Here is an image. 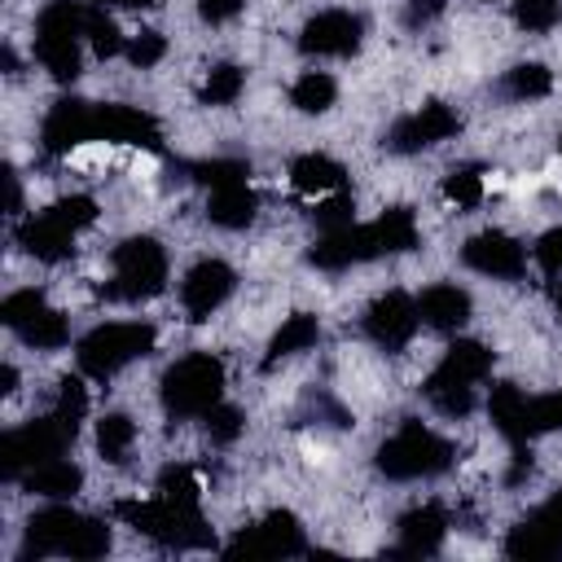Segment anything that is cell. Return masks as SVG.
<instances>
[{
  "instance_id": "e0dca14e",
  "label": "cell",
  "mask_w": 562,
  "mask_h": 562,
  "mask_svg": "<svg viewBox=\"0 0 562 562\" xmlns=\"http://www.w3.org/2000/svg\"><path fill=\"white\" fill-rule=\"evenodd\" d=\"M382 246H378V233L373 224H351V228H338V233H325L316 246H312V263L316 268H351V263H364V259H378Z\"/></svg>"
},
{
  "instance_id": "8fae6325",
  "label": "cell",
  "mask_w": 562,
  "mask_h": 562,
  "mask_svg": "<svg viewBox=\"0 0 562 562\" xmlns=\"http://www.w3.org/2000/svg\"><path fill=\"white\" fill-rule=\"evenodd\" d=\"M83 514H75V509H61V505H53V509H40L31 522H26V540H22V558H48V553H61V558H70L75 553V540H79V531H83Z\"/></svg>"
},
{
  "instance_id": "816d5d0a",
  "label": "cell",
  "mask_w": 562,
  "mask_h": 562,
  "mask_svg": "<svg viewBox=\"0 0 562 562\" xmlns=\"http://www.w3.org/2000/svg\"><path fill=\"white\" fill-rule=\"evenodd\" d=\"M13 382H18V369H13V364H0V395H9Z\"/></svg>"
},
{
  "instance_id": "ab89813d",
  "label": "cell",
  "mask_w": 562,
  "mask_h": 562,
  "mask_svg": "<svg viewBox=\"0 0 562 562\" xmlns=\"http://www.w3.org/2000/svg\"><path fill=\"white\" fill-rule=\"evenodd\" d=\"M48 211H53L57 220H66L75 233H79V228H88V224L97 220V202H92V198H83V193H75V198H61V202H53Z\"/></svg>"
},
{
  "instance_id": "277c9868",
  "label": "cell",
  "mask_w": 562,
  "mask_h": 562,
  "mask_svg": "<svg viewBox=\"0 0 562 562\" xmlns=\"http://www.w3.org/2000/svg\"><path fill=\"white\" fill-rule=\"evenodd\" d=\"M452 465V443L426 430L422 422H404L382 448H378V470L386 479H430Z\"/></svg>"
},
{
  "instance_id": "836d02e7",
  "label": "cell",
  "mask_w": 562,
  "mask_h": 562,
  "mask_svg": "<svg viewBox=\"0 0 562 562\" xmlns=\"http://www.w3.org/2000/svg\"><path fill=\"white\" fill-rule=\"evenodd\" d=\"M241 83H246V75L233 61H220V66H211V75L202 83V101L206 105H228V101L241 97Z\"/></svg>"
},
{
  "instance_id": "d590c367",
  "label": "cell",
  "mask_w": 562,
  "mask_h": 562,
  "mask_svg": "<svg viewBox=\"0 0 562 562\" xmlns=\"http://www.w3.org/2000/svg\"><path fill=\"white\" fill-rule=\"evenodd\" d=\"M443 198H448L452 206H461V211L479 206V202H483V176H479L474 167H461V171H452V176L443 180Z\"/></svg>"
},
{
  "instance_id": "f35d334b",
  "label": "cell",
  "mask_w": 562,
  "mask_h": 562,
  "mask_svg": "<svg viewBox=\"0 0 562 562\" xmlns=\"http://www.w3.org/2000/svg\"><path fill=\"white\" fill-rule=\"evenodd\" d=\"M158 492H162L167 501H180V505H198V479H193V470H184V465H171V470H162V479H158Z\"/></svg>"
},
{
  "instance_id": "5bb4252c",
  "label": "cell",
  "mask_w": 562,
  "mask_h": 562,
  "mask_svg": "<svg viewBox=\"0 0 562 562\" xmlns=\"http://www.w3.org/2000/svg\"><path fill=\"white\" fill-rule=\"evenodd\" d=\"M417 316H422V312H417V303H413L404 290H386L382 299L369 303V312H364V329H369V338H373L378 347L400 351V347L413 338Z\"/></svg>"
},
{
  "instance_id": "f546056e",
  "label": "cell",
  "mask_w": 562,
  "mask_h": 562,
  "mask_svg": "<svg viewBox=\"0 0 562 562\" xmlns=\"http://www.w3.org/2000/svg\"><path fill=\"white\" fill-rule=\"evenodd\" d=\"M334 97H338V88H334V79H329L325 70H307V75H299L294 88H290V101H294V110H303V114H325V110L334 105Z\"/></svg>"
},
{
  "instance_id": "f907efd6",
  "label": "cell",
  "mask_w": 562,
  "mask_h": 562,
  "mask_svg": "<svg viewBox=\"0 0 562 562\" xmlns=\"http://www.w3.org/2000/svg\"><path fill=\"white\" fill-rule=\"evenodd\" d=\"M4 184H9V211H18V206H22V189H18V176H13V171H4Z\"/></svg>"
},
{
  "instance_id": "4316f807",
  "label": "cell",
  "mask_w": 562,
  "mask_h": 562,
  "mask_svg": "<svg viewBox=\"0 0 562 562\" xmlns=\"http://www.w3.org/2000/svg\"><path fill=\"white\" fill-rule=\"evenodd\" d=\"M316 338H321V325H316V316H307V312H294L277 334H272V342H268V356H263V369H272L277 360H285V356H299V351H307V347H316Z\"/></svg>"
},
{
  "instance_id": "f6af8a7d",
  "label": "cell",
  "mask_w": 562,
  "mask_h": 562,
  "mask_svg": "<svg viewBox=\"0 0 562 562\" xmlns=\"http://www.w3.org/2000/svg\"><path fill=\"white\" fill-rule=\"evenodd\" d=\"M536 263L544 277H558L562 272V228H549L540 241H536Z\"/></svg>"
},
{
  "instance_id": "484cf974",
  "label": "cell",
  "mask_w": 562,
  "mask_h": 562,
  "mask_svg": "<svg viewBox=\"0 0 562 562\" xmlns=\"http://www.w3.org/2000/svg\"><path fill=\"white\" fill-rule=\"evenodd\" d=\"M79 483H83V470H79V465H70V461H61V457L40 461L35 470H26V474H22V487H26V492H35V496H48V501H66V496H75V492H79Z\"/></svg>"
},
{
  "instance_id": "bcb514c9",
  "label": "cell",
  "mask_w": 562,
  "mask_h": 562,
  "mask_svg": "<svg viewBox=\"0 0 562 562\" xmlns=\"http://www.w3.org/2000/svg\"><path fill=\"white\" fill-rule=\"evenodd\" d=\"M531 422H536V435L540 430H562V391L531 400Z\"/></svg>"
},
{
  "instance_id": "74e56055",
  "label": "cell",
  "mask_w": 562,
  "mask_h": 562,
  "mask_svg": "<svg viewBox=\"0 0 562 562\" xmlns=\"http://www.w3.org/2000/svg\"><path fill=\"white\" fill-rule=\"evenodd\" d=\"M312 215H316V224H321L325 233H338V228H351V224H356V202H351L347 193H338V198H325Z\"/></svg>"
},
{
  "instance_id": "7c38bea8",
  "label": "cell",
  "mask_w": 562,
  "mask_h": 562,
  "mask_svg": "<svg viewBox=\"0 0 562 562\" xmlns=\"http://www.w3.org/2000/svg\"><path fill=\"white\" fill-rule=\"evenodd\" d=\"M360 18L347 13V9H325L316 18H307L303 35H299V48L312 53V57H347L360 48Z\"/></svg>"
},
{
  "instance_id": "44dd1931",
  "label": "cell",
  "mask_w": 562,
  "mask_h": 562,
  "mask_svg": "<svg viewBox=\"0 0 562 562\" xmlns=\"http://www.w3.org/2000/svg\"><path fill=\"white\" fill-rule=\"evenodd\" d=\"M487 369H492V351L483 342H474V338H457L443 351L439 369L426 382H461V386H474L479 378H487Z\"/></svg>"
},
{
  "instance_id": "30bf717a",
  "label": "cell",
  "mask_w": 562,
  "mask_h": 562,
  "mask_svg": "<svg viewBox=\"0 0 562 562\" xmlns=\"http://www.w3.org/2000/svg\"><path fill=\"white\" fill-rule=\"evenodd\" d=\"M457 132H461V119H457L448 105L430 101V105H422L417 114L400 119V123L386 132V149H395V154H417V149H430V145L448 140V136H457Z\"/></svg>"
},
{
  "instance_id": "7bdbcfd3",
  "label": "cell",
  "mask_w": 562,
  "mask_h": 562,
  "mask_svg": "<svg viewBox=\"0 0 562 562\" xmlns=\"http://www.w3.org/2000/svg\"><path fill=\"white\" fill-rule=\"evenodd\" d=\"M206 430H211L215 443H233V439L241 435V413H237L233 404H215V408L206 413Z\"/></svg>"
},
{
  "instance_id": "7dc6e473",
  "label": "cell",
  "mask_w": 562,
  "mask_h": 562,
  "mask_svg": "<svg viewBox=\"0 0 562 562\" xmlns=\"http://www.w3.org/2000/svg\"><path fill=\"white\" fill-rule=\"evenodd\" d=\"M443 4H448V0H408V4H404V22H408V26H426L430 18L443 13Z\"/></svg>"
},
{
  "instance_id": "7a4b0ae2",
  "label": "cell",
  "mask_w": 562,
  "mask_h": 562,
  "mask_svg": "<svg viewBox=\"0 0 562 562\" xmlns=\"http://www.w3.org/2000/svg\"><path fill=\"white\" fill-rule=\"evenodd\" d=\"M154 325L145 321H114V325H97L92 334L79 338L75 356H79V369L97 382L114 378L123 364H132L136 356H149L154 351Z\"/></svg>"
},
{
  "instance_id": "60d3db41",
  "label": "cell",
  "mask_w": 562,
  "mask_h": 562,
  "mask_svg": "<svg viewBox=\"0 0 562 562\" xmlns=\"http://www.w3.org/2000/svg\"><path fill=\"white\" fill-rule=\"evenodd\" d=\"M57 413H61L70 426H79V422H83V413H88V391H83V382H79V378H61Z\"/></svg>"
},
{
  "instance_id": "9a60e30c",
  "label": "cell",
  "mask_w": 562,
  "mask_h": 562,
  "mask_svg": "<svg viewBox=\"0 0 562 562\" xmlns=\"http://www.w3.org/2000/svg\"><path fill=\"white\" fill-rule=\"evenodd\" d=\"M233 268L224 263V259H202V263H193L189 268V277H184V285H180V303H184V312H189V321H206L228 294H233Z\"/></svg>"
},
{
  "instance_id": "681fc988",
  "label": "cell",
  "mask_w": 562,
  "mask_h": 562,
  "mask_svg": "<svg viewBox=\"0 0 562 562\" xmlns=\"http://www.w3.org/2000/svg\"><path fill=\"white\" fill-rule=\"evenodd\" d=\"M540 514H544V522H549V527L558 531V540H562V492H558V496H553V501H549Z\"/></svg>"
},
{
  "instance_id": "b9f144b4",
  "label": "cell",
  "mask_w": 562,
  "mask_h": 562,
  "mask_svg": "<svg viewBox=\"0 0 562 562\" xmlns=\"http://www.w3.org/2000/svg\"><path fill=\"white\" fill-rule=\"evenodd\" d=\"M514 13L527 31H549L558 22V0H514Z\"/></svg>"
},
{
  "instance_id": "f1b7e54d",
  "label": "cell",
  "mask_w": 562,
  "mask_h": 562,
  "mask_svg": "<svg viewBox=\"0 0 562 562\" xmlns=\"http://www.w3.org/2000/svg\"><path fill=\"white\" fill-rule=\"evenodd\" d=\"M373 233H378L382 255H404V250L417 246V224H413V211H404V206L382 211V215L373 220Z\"/></svg>"
},
{
  "instance_id": "52a82bcc",
  "label": "cell",
  "mask_w": 562,
  "mask_h": 562,
  "mask_svg": "<svg viewBox=\"0 0 562 562\" xmlns=\"http://www.w3.org/2000/svg\"><path fill=\"white\" fill-rule=\"evenodd\" d=\"M162 285H167V255H162V246L154 237H127L114 250V281L105 285V294L140 303V299L162 294Z\"/></svg>"
},
{
  "instance_id": "2e32d148",
  "label": "cell",
  "mask_w": 562,
  "mask_h": 562,
  "mask_svg": "<svg viewBox=\"0 0 562 562\" xmlns=\"http://www.w3.org/2000/svg\"><path fill=\"white\" fill-rule=\"evenodd\" d=\"M83 140H97V105L79 97H61L44 119V149L66 154Z\"/></svg>"
},
{
  "instance_id": "ffe728a7",
  "label": "cell",
  "mask_w": 562,
  "mask_h": 562,
  "mask_svg": "<svg viewBox=\"0 0 562 562\" xmlns=\"http://www.w3.org/2000/svg\"><path fill=\"white\" fill-rule=\"evenodd\" d=\"M70 241H75V228H70L66 220H57L53 211H44V215H35V220H26V224L18 228V246H22L26 255L44 259V263L66 259V255H70Z\"/></svg>"
},
{
  "instance_id": "4fadbf2b",
  "label": "cell",
  "mask_w": 562,
  "mask_h": 562,
  "mask_svg": "<svg viewBox=\"0 0 562 562\" xmlns=\"http://www.w3.org/2000/svg\"><path fill=\"white\" fill-rule=\"evenodd\" d=\"M461 259H465V268H474V272H483V277H501V281H514V277H522V268H527V250H522L509 233H496V228L474 233V237L461 246Z\"/></svg>"
},
{
  "instance_id": "3957f363",
  "label": "cell",
  "mask_w": 562,
  "mask_h": 562,
  "mask_svg": "<svg viewBox=\"0 0 562 562\" xmlns=\"http://www.w3.org/2000/svg\"><path fill=\"white\" fill-rule=\"evenodd\" d=\"M224 395V364L206 351L176 360L162 373V408L171 417H206Z\"/></svg>"
},
{
  "instance_id": "ac0fdd59",
  "label": "cell",
  "mask_w": 562,
  "mask_h": 562,
  "mask_svg": "<svg viewBox=\"0 0 562 562\" xmlns=\"http://www.w3.org/2000/svg\"><path fill=\"white\" fill-rule=\"evenodd\" d=\"M487 413H492V422H496V430L514 443V448H522L531 435H536V422H531V400L514 386V382H501V386H492V395H487Z\"/></svg>"
},
{
  "instance_id": "8d00e7d4",
  "label": "cell",
  "mask_w": 562,
  "mask_h": 562,
  "mask_svg": "<svg viewBox=\"0 0 562 562\" xmlns=\"http://www.w3.org/2000/svg\"><path fill=\"white\" fill-rule=\"evenodd\" d=\"M250 176V167L241 158H215V162H198L193 180H202L206 189H224V184H241Z\"/></svg>"
},
{
  "instance_id": "5b68a950",
  "label": "cell",
  "mask_w": 562,
  "mask_h": 562,
  "mask_svg": "<svg viewBox=\"0 0 562 562\" xmlns=\"http://www.w3.org/2000/svg\"><path fill=\"white\" fill-rule=\"evenodd\" d=\"M79 35H83V4L75 0H53L35 22V57L61 83L79 75Z\"/></svg>"
},
{
  "instance_id": "603a6c76",
  "label": "cell",
  "mask_w": 562,
  "mask_h": 562,
  "mask_svg": "<svg viewBox=\"0 0 562 562\" xmlns=\"http://www.w3.org/2000/svg\"><path fill=\"white\" fill-rule=\"evenodd\" d=\"M443 536H448V514L439 505H422L400 518V553H435Z\"/></svg>"
},
{
  "instance_id": "d4e9b609",
  "label": "cell",
  "mask_w": 562,
  "mask_h": 562,
  "mask_svg": "<svg viewBox=\"0 0 562 562\" xmlns=\"http://www.w3.org/2000/svg\"><path fill=\"white\" fill-rule=\"evenodd\" d=\"M259 211V198L250 193V184H224V189H211V202H206V220L220 224V228H246Z\"/></svg>"
},
{
  "instance_id": "1f68e13d",
  "label": "cell",
  "mask_w": 562,
  "mask_h": 562,
  "mask_svg": "<svg viewBox=\"0 0 562 562\" xmlns=\"http://www.w3.org/2000/svg\"><path fill=\"white\" fill-rule=\"evenodd\" d=\"M83 35H88V44H92L97 57H114L123 48V35H119L114 18L101 4H83Z\"/></svg>"
},
{
  "instance_id": "7402d4cb",
  "label": "cell",
  "mask_w": 562,
  "mask_h": 562,
  "mask_svg": "<svg viewBox=\"0 0 562 562\" xmlns=\"http://www.w3.org/2000/svg\"><path fill=\"white\" fill-rule=\"evenodd\" d=\"M417 312H422V321H426L430 329L452 334V329H461V325L470 321V294L457 290V285H430V290H422Z\"/></svg>"
},
{
  "instance_id": "c3c4849f",
  "label": "cell",
  "mask_w": 562,
  "mask_h": 562,
  "mask_svg": "<svg viewBox=\"0 0 562 562\" xmlns=\"http://www.w3.org/2000/svg\"><path fill=\"white\" fill-rule=\"evenodd\" d=\"M241 4H246V0H198V13H202L206 22H228V18L241 13Z\"/></svg>"
},
{
  "instance_id": "d6a6232c",
  "label": "cell",
  "mask_w": 562,
  "mask_h": 562,
  "mask_svg": "<svg viewBox=\"0 0 562 562\" xmlns=\"http://www.w3.org/2000/svg\"><path fill=\"white\" fill-rule=\"evenodd\" d=\"M549 88H553V75H549L540 61H522V66H514V70L505 75V92H509L514 101L549 97Z\"/></svg>"
},
{
  "instance_id": "e575fe53",
  "label": "cell",
  "mask_w": 562,
  "mask_h": 562,
  "mask_svg": "<svg viewBox=\"0 0 562 562\" xmlns=\"http://www.w3.org/2000/svg\"><path fill=\"white\" fill-rule=\"evenodd\" d=\"M422 391H426V400L443 417H465L474 408V386H461V382H426Z\"/></svg>"
},
{
  "instance_id": "4dcf8cb0",
  "label": "cell",
  "mask_w": 562,
  "mask_h": 562,
  "mask_svg": "<svg viewBox=\"0 0 562 562\" xmlns=\"http://www.w3.org/2000/svg\"><path fill=\"white\" fill-rule=\"evenodd\" d=\"M132 439H136V426H132L127 413H105V417L97 422V448H101L105 461H127Z\"/></svg>"
},
{
  "instance_id": "6da1fadb",
  "label": "cell",
  "mask_w": 562,
  "mask_h": 562,
  "mask_svg": "<svg viewBox=\"0 0 562 562\" xmlns=\"http://www.w3.org/2000/svg\"><path fill=\"white\" fill-rule=\"evenodd\" d=\"M114 514L167 549H206L211 544V527L202 522L198 505H180V501L158 496V501H119Z\"/></svg>"
},
{
  "instance_id": "9c48e42d",
  "label": "cell",
  "mask_w": 562,
  "mask_h": 562,
  "mask_svg": "<svg viewBox=\"0 0 562 562\" xmlns=\"http://www.w3.org/2000/svg\"><path fill=\"white\" fill-rule=\"evenodd\" d=\"M303 549H307V544H303L299 518H294L290 509H272V514H263L255 527L237 531L224 553H228V558H294V553H303Z\"/></svg>"
},
{
  "instance_id": "83f0119b",
  "label": "cell",
  "mask_w": 562,
  "mask_h": 562,
  "mask_svg": "<svg viewBox=\"0 0 562 562\" xmlns=\"http://www.w3.org/2000/svg\"><path fill=\"white\" fill-rule=\"evenodd\" d=\"M290 184L299 193H329V189L342 184V167L325 154H303V158L290 162Z\"/></svg>"
},
{
  "instance_id": "db71d44e",
  "label": "cell",
  "mask_w": 562,
  "mask_h": 562,
  "mask_svg": "<svg viewBox=\"0 0 562 562\" xmlns=\"http://www.w3.org/2000/svg\"><path fill=\"white\" fill-rule=\"evenodd\" d=\"M558 316H562V285H558Z\"/></svg>"
},
{
  "instance_id": "ba28073f",
  "label": "cell",
  "mask_w": 562,
  "mask_h": 562,
  "mask_svg": "<svg viewBox=\"0 0 562 562\" xmlns=\"http://www.w3.org/2000/svg\"><path fill=\"white\" fill-rule=\"evenodd\" d=\"M0 321L31 347H66L70 329H66V316L57 307H48V299L40 290H13L4 303H0Z\"/></svg>"
},
{
  "instance_id": "ee69618b",
  "label": "cell",
  "mask_w": 562,
  "mask_h": 562,
  "mask_svg": "<svg viewBox=\"0 0 562 562\" xmlns=\"http://www.w3.org/2000/svg\"><path fill=\"white\" fill-rule=\"evenodd\" d=\"M162 53H167V40H162L158 31H140V35H132V44H127V57H132L136 66H154V61H162Z\"/></svg>"
},
{
  "instance_id": "f5cc1de1",
  "label": "cell",
  "mask_w": 562,
  "mask_h": 562,
  "mask_svg": "<svg viewBox=\"0 0 562 562\" xmlns=\"http://www.w3.org/2000/svg\"><path fill=\"white\" fill-rule=\"evenodd\" d=\"M110 4H127V9H140V4H154V0H110Z\"/></svg>"
},
{
  "instance_id": "cb8c5ba5",
  "label": "cell",
  "mask_w": 562,
  "mask_h": 562,
  "mask_svg": "<svg viewBox=\"0 0 562 562\" xmlns=\"http://www.w3.org/2000/svg\"><path fill=\"white\" fill-rule=\"evenodd\" d=\"M505 553L518 558V562H540V558L562 553V540H558V531L544 522V514L536 509L531 518H522V522L505 536Z\"/></svg>"
},
{
  "instance_id": "8992f818",
  "label": "cell",
  "mask_w": 562,
  "mask_h": 562,
  "mask_svg": "<svg viewBox=\"0 0 562 562\" xmlns=\"http://www.w3.org/2000/svg\"><path fill=\"white\" fill-rule=\"evenodd\" d=\"M75 430H79V426H70L61 413H53V417H35V422L9 430V435L0 439V474H4V479H22V474L35 470L40 461L61 457V452L70 448Z\"/></svg>"
},
{
  "instance_id": "d6986e66",
  "label": "cell",
  "mask_w": 562,
  "mask_h": 562,
  "mask_svg": "<svg viewBox=\"0 0 562 562\" xmlns=\"http://www.w3.org/2000/svg\"><path fill=\"white\" fill-rule=\"evenodd\" d=\"M97 140H123V145L158 149V123L132 105H97Z\"/></svg>"
}]
</instances>
